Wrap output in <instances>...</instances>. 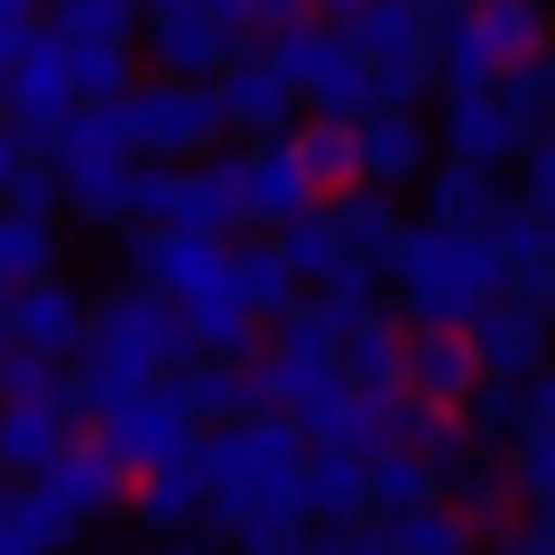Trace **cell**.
<instances>
[{"label":"cell","instance_id":"cell-28","mask_svg":"<svg viewBox=\"0 0 555 555\" xmlns=\"http://www.w3.org/2000/svg\"><path fill=\"white\" fill-rule=\"evenodd\" d=\"M56 38H75V47H130V38H149V10L139 0H56Z\"/></svg>","mask_w":555,"mask_h":555},{"label":"cell","instance_id":"cell-17","mask_svg":"<svg viewBox=\"0 0 555 555\" xmlns=\"http://www.w3.org/2000/svg\"><path fill=\"white\" fill-rule=\"evenodd\" d=\"M537 149V130L509 112V93H444V158H463V167H509V158H528Z\"/></svg>","mask_w":555,"mask_h":555},{"label":"cell","instance_id":"cell-18","mask_svg":"<svg viewBox=\"0 0 555 555\" xmlns=\"http://www.w3.org/2000/svg\"><path fill=\"white\" fill-rule=\"evenodd\" d=\"M408 389L436 398V408H473V398L491 389L481 343L463 334V324H408Z\"/></svg>","mask_w":555,"mask_h":555},{"label":"cell","instance_id":"cell-8","mask_svg":"<svg viewBox=\"0 0 555 555\" xmlns=\"http://www.w3.org/2000/svg\"><path fill=\"white\" fill-rule=\"evenodd\" d=\"M93 436L112 444L130 473H167V463H195L214 426L195 416V398H185L177 379H158V389H130V398H112V408H93Z\"/></svg>","mask_w":555,"mask_h":555},{"label":"cell","instance_id":"cell-16","mask_svg":"<svg viewBox=\"0 0 555 555\" xmlns=\"http://www.w3.org/2000/svg\"><path fill=\"white\" fill-rule=\"evenodd\" d=\"M222 112H232V130L241 139H297L306 130V93H297V75L269 56V47H250V56L222 75Z\"/></svg>","mask_w":555,"mask_h":555},{"label":"cell","instance_id":"cell-31","mask_svg":"<svg viewBox=\"0 0 555 555\" xmlns=\"http://www.w3.org/2000/svg\"><path fill=\"white\" fill-rule=\"evenodd\" d=\"M518 204L555 222V130H546V139H537V149H528V185H518Z\"/></svg>","mask_w":555,"mask_h":555},{"label":"cell","instance_id":"cell-13","mask_svg":"<svg viewBox=\"0 0 555 555\" xmlns=\"http://www.w3.org/2000/svg\"><path fill=\"white\" fill-rule=\"evenodd\" d=\"M250 56V28L214 20V10H149V65L177 83H222Z\"/></svg>","mask_w":555,"mask_h":555},{"label":"cell","instance_id":"cell-12","mask_svg":"<svg viewBox=\"0 0 555 555\" xmlns=\"http://www.w3.org/2000/svg\"><path fill=\"white\" fill-rule=\"evenodd\" d=\"M75 112H93V102H83V83H75V56H65V38L47 28V38L28 47L10 75H0V120H10L28 149H56V139L75 130Z\"/></svg>","mask_w":555,"mask_h":555},{"label":"cell","instance_id":"cell-26","mask_svg":"<svg viewBox=\"0 0 555 555\" xmlns=\"http://www.w3.org/2000/svg\"><path fill=\"white\" fill-rule=\"evenodd\" d=\"M56 222L28 214V204H0V297H20V287H47L56 278Z\"/></svg>","mask_w":555,"mask_h":555},{"label":"cell","instance_id":"cell-34","mask_svg":"<svg viewBox=\"0 0 555 555\" xmlns=\"http://www.w3.org/2000/svg\"><path fill=\"white\" fill-rule=\"evenodd\" d=\"M500 555H555V518H518V528H500Z\"/></svg>","mask_w":555,"mask_h":555},{"label":"cell","instance_id":"cell-5","mask_svg":"<svg viewBox=\"0 0 555 555\" xmlns=\"http://www.w3.org/2000/svg\"><path fill=\"white\" fill-rule=\"evenodd\" d=\"M398 232H408L398 204L371 195V185H352V195H324L306 222H287L278 250L297 259V278L324 287V297H371L379 278H389V259H398Z\"/></svg>","mask_w":555,"mask_h":555},{"label":"cell","instance_id":"cell-22","mask_svg":"<svg viewBox=\"0 0 555 555\" xmlns=\"http://www.w3.org/2000/svg\"><path fill=\"white\" fill-rule=\"evenodd\" d=\"M426 500H454V473L426 463L416 444H379L371 454V518H408V509H426Z\"/></svg>","mask_w":555,"mask_h":555},{"label":"cell","instance_id":"cell-38","mask_svg":"<svg viewBox=\"0 0 555 555\" xmlns=\"http://www.w3.org/2000/svg\"><path fill=\"white\" fill-rule=\"evenodd\" d=\"M537 306H546V315H555V278H546V287H537Z\"/></svg>","mask_w":555,"mask_h":555},{"label":"cell","instance_id":"cell-6","mask_svg":"<svg viewBox=\"0 0 555 555\" xmlns=\"http://www.w3.org/2000/svg\"><path fill=\"white\" fill-rule=\"evenodd\" d=\"M83 389L56 361H20V379L0 389V481H47L83 444Z\"/></svg>","mask_w":555,"mask_h":555},{"label":"cell","instance_id":"cell-35","mask_svg":"<svg viewBox=\"0 0 555 555\" xmlns=\"http://www.w3.org/2000/svg\"><path fill=\"white\" fill-rule=\"evenodd\" d=\"M149 10H214V20H241V28H250V0H149Z\"/></svg>","mask_w":555,"mask_h":555},{"label":"cell","instance_id":"cell-11","mask_svg":"<svg viewBox=\"0 0 555 555\" xmlns=\"http://www.w3.org/2000/svg\"><path fill=\"white\" fill-rule=\"evenodd\" d=\"M222 177H232L241 232H287V222H306L324 204V185H315L297 139H241L232 158H222Z\"/></svg>","mask_w":555,"mask_h":555},{"label":"cell","instance_id":"cell-37","mask_svg":"<svg viewBox=\"0 0 555 555\" xmlns=\"http://www.w3.org/2000/svg\"><path fill=\"white\" fill-rule=\"evenodd\" d=\"M149 555H214V546H195V537H158Z\"/></svg>","mask_w":555,"mask_h":555},{"label":"cell","instance_id":"cell-20","mask_svg":"<svg viewBox=\"0 0 555 555\" xmlns=\"http://www.w3.org/2000/svg\"><path fill=\"white\" fill-rule=\"evenodd\" d=\"M436 177V139L416 112H371L361 120V185L371 195H408V185Z\"/></svg>","mask_w":555,"mask_h":555},{"label":"cell","instance_id":"cell-27","mask_svg":"<svg viewBox=\"0 0 555 555\" xmlns=\"http://www.w3.org/2000/svg\"><path fill=\"white\" fill-rule=\"evenodd\" d=\"M306 518L315 528H361L371 518V454H315L306 463Z\"/></svg>","mask_w":555,"mask_h":555},{"label":"cell","instance_id":"cell-21","mask_svg":"<svg viewBox=\"0 0 555 555\" xmlns=\"http://www.w3.org/2000/svg\"><path fill=\"white\" fill-rule=\"evenodd\" d=\"M426 222H454V232H500V222H509V195H500L491 167L444 158L436 177H426Z\"/></svg>","mask_w":555,"mask_h":555},{"label":"cell","instance_id":"cell-14","mask_svg":"<svg viewBox=\"0 0 555 555\" xmlns=\"http://www.w3.org/2000/svg\"><path fill=\"white\" fill-rule=\"evenodd\" d=\"M0 324H10V343H20L28 361H56V371H75L83 343H93V297H83V287H65V278H47V287L0 297Z\"/></svg>","mask_w":555,"mask_h":555},{"label":"cell","instance_id":"cell-29","mask_svg":"<svg viewBox=\"0 0 555 555\" xmlns=\"http://www.w3.org/2000/svg\"><path fill=\"white\" fill-rule=\"evenodd\" d=\"M297 149H306V167H315L324 195H352L361 185V120H306Z\"/></svg>","mask_w":555,"mask_h":555},{"label":"cell","instance_id":"cell-23","mask_svg":"<svg viewBox=\"0 0 555 555\" xmlns=\"http://www.w3.org/2000/svg\"><path fill=\"white\" fill-rule=\"evenodd\" d=\"M130 518H139L149 537H185L195 518H214V500H204V463H167V473H139Z\"/></svg>","mask_w":555,"mask_h":555},{"label":"cell","instance_id":"cell-36","mask_svg":"<svg viewBox=\"0 0 555 555\" xmlns=\"http://www.w3.org/2000/svg\"><path fill=\"white\" fill-rule=\"evenodd\" d=\"M20 361H28V352H20V343H10V324H0V389L20 379Z\"/></svg>","mask_w":555,"mask_h":555},{"label":"cell","instance_id":"cell-1","mask_svg":"<svg viewBox=\"0 0 555 555\" xmlns=\"http://www.w3.org/2000/svg\"><path fill=\"white\" fill-rule=\"evenodd\" d=\"M130 278H139V287H158V297L185 315L195 352H232V361L259 352V324H269V315H259L250 278H241V241L149 222V232H130Z\"/></svg>","mask_w":555,"mask_h":555},{"label":"cell","instance_id":"cell-3","mask_svg":"<svg viewBox=\"0 0 555 555\" xmlns=\"http://www.w3.org/2000/svg\"><path fill=\"white\" fill-rule=\"evenodd\" d=\"M185 361H195L185 315L158 297V287L130 278V287L93 297V343H83V361H75V389H83V408H112V398H130V389L177 379Z\"/></svg>","mask_w":555,"mask_h":555},{"label":"cell","instance_id":"cell-4","mask_svg":"<svg viewBox=\"0 0 555 555\" xmlns=\"http://www.w3.org/2000/svg\"><path fill=\"white\" fill-rule=\"evenodd\" d=\"M389 287L416 324H463L473 334L500 297H509V259L500 232H454V222H408L389 259Z\"/></svg>","mask_w":555,"mask_h":555},{"label":"cell","instance_id":"cell-9","mask_svg":"<svg viewBox=\"0 0 555 555\" xmlns=\"http://www.w3.org/2000/svg\"><path fill=\"white\" fill-rule=\"evenodd\" d=\"M269 56L297 75V93H306V112H315V120H371L379 112L371 56H361L334 20H306V28H287V38H269Z\"/></svg>","mask_w":555,"mask_h":555},{"label":"cell","instance_id":"cell-33","mask_svg":"<svg viewBox=\"0 0 555 555\" xmlns=\"http://www.w3.org/2000/svg\"><path fill=\"white\" fill-rule=\"evenodd\" d=\"M306 20H324L315 0H250V28H259V38H287V28H306Z\"/></svg>","mask_w":555,"mask_h":555},{"label":"cell","instance_id":"cell-24","mask_svg":"<svg viewBox=\"0 0 555 555\" xmlns=\"http://www.w3.org/2000/svg\"><path fill=\"white\" fill-rule=\"evenodd\" d=\"M379 546L389 555H481V518L463 500H426L408 518H379Z\"/></svg>","mask_w":555,"mask_h":555},{"label":"cell","instance_id":"cell-15","mask_svg":"<svg viewBox=\"0 0 555 555\" xmlns=\"http://www.w3.org/2000/svg\"><path fill=\"white\" fill-rule=\"evenodd\" d=\"M28 491H38L47 509L65 518V528H102V518H112V509H130L139 473H130V463H120V454H112V444H102V436H83L75 454H65L56 473H47V481H28Z\"/></svg>","mask_w":555,"mask_h":555},{"label":"cell","instance_id":"cell-19","mask_svg":"<svg viewBox=\"0 0 555 555\" xmlns=\"http://www.w3.org/2000/svg\"><path fill=\"white\" fill-rule=\"evenodd\" d=\"M473 343H481V371H491L500 389H528V379L546 371V343H555V315H546V306H537V297H518V287H509V297H500L491 315L473 324Z\"/></svg>","mask_w":555,"mask_h":555},{"label":"cell","instance_id":"cell-2","mask_svg":"<svg viewBox=\"0 0 555 555\" xmlns=\"http://www.w3.org/2000/svg\"><path fill=\"white\" fill-rule=\"evenodd\" d=\"M195 463H204V500H214V518L232 537L269 528V518H306V463H315V444H306L297 416L250 408L232 426H214Z\"/></svg>","mask_w":555,"mask_h":555},{"label":"cell","instance_id":"cell-7","mask_svg":"<svg viewBox=\"0 0 555 555\" xmlns=\"http://www.w3.org/2000/svg\"><path fill=\"white\" fill-rule=\"evenodd\" d=\"M546 56V0H454L444 20V93H500Z\"/></svg>","mask_w":555,"mask_h":555},{"label":"cell","instance_id":"cell-10","mask_svg":"<svg viewBox=\"0 0 555 555\" xmlns=\"http://www.w3.org/2000/svg\"><path fill=\"white\" fill-rule=\"evenodd\" d=\"M120 120H130V149H139V158H158V167H195L204 149L232 130L222 83H177V75H149L130 102H120Z\"/></svg>","mask_w":555,"mask_h":555},{"label":"cell","instance_id":"cell-25","mask_svg":"<svg viewBox=\"0 0 555 555\" xmlns=\"http://www.w3.org/2000/svg\"><path fill=\"white\" fill-rule=\"evenodd\" d=\"M177 389L195 398V416H214V426H232V416H250L259 398H269L259 389V361H232V352H195L177 371Z\"/></svg>","mask_w":555,"mask_h":555},{"label":"cell","instance_id":"cell-39","mask_svg":"<svg viewBox=\"0 0 555 555\" xmlns=\"http://www.w3.org/2000/svg\"><path fill=\"white\" fill-rule=\"evenodd\" d=\"M93 555H149V546H93Z\"/></svg>","mask_w":555,"mask_h":555},{"label":"cell","instance_id":"cell-30","mask_svg":"<svg viewBox=\"0 0 555 555\" xmlns=\"http://www.w3.org/2000/svg\"><path fill=\"white\" fill-rule=\"evenodd\" d=\"M47 20H56V0H0V75L47 38Z\"/></svg>","mask_w":555,"mask_h":555},{"label":"cell","instance_id":"cell-32","mask_svg":"<svg viewBox=\"0 0 555 555\" xmlns=\"http://www.w3.org/2000/svg\"><path fill=\"white\" fill-rule=\"evenodd\" d=\"M28 167H38V149H28L10 120H0V204H20V185H28Z\"/></svg>","mask_w":555,"mask_h":555}]
</instances>
